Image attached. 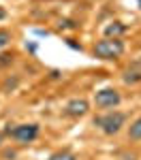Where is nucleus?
<instances>
[{
  "mask_svg": "<svg viewBox=\"0 0 141 160\" xmlns=\"http://www.w3.org/2000/svg\"><path fill=\"white\" fill-rule=\"evenodd\" d=\"M92 124L101 130L103 135L113 137L126 126V113H124V111H115V109L105 111L103 115H96V118L92 120Z\"/></svg>",
  "mask_w": 141,
  "mask_h": 160,
  "instance_id": "f257e3e1",
  "label": "nucleus"
},
{
  "mask_svg": "<svg viewBox=\"0 0 141 160\" xmlns=\"http://www.w3.org/2000/svg\"><path fill=\"white\" fill-rule=\"evenodd\" d=\"M124 51H126V45H124L122 38H105L103 37L101 41L94 43L92 56L96 60H118V58L124 56Z\"/></svg>",
  "mask_w": 141,
  "mask_h": 160,
  "instance_id": "f03ea898",
  "label": "nucleus"
},
{
  "mask_svg": "<svg viewBox=\"0 0 141 160\" xmlns=\"http://www.w3.org/2000/svg\"><path fill=\"white\" fill-rule=\"evenodd\" d=\"M2 135L11 137L15 143H19V145H28V143H32V141H37L38 135H41V128H38V124L30 122V124H15V126H7L4 128V132Z\"/></svg>",
  "mask_w": 141,
  "mask_h": 160,
  "instance_id": "7ed1b4c3",
  "label": "nucleus"
},
{
  "mask_svg": "<svg viewBox=\"0 0 141 160\" xmlns=\"http://www.w3.org/2000/svg\"><path fill=\"white\" fill-rule=\"evenodd\" d=\"M120 102H122V94H120L115 88H101V90H96V94H94V105H96V109L111 111V109H115Z\"/></svg>",
  "mask_w": 141,
  "mask_h": 160,
  "instance_id": "20e7f679",
  "label": "nucleus"
},
{
  "mask_svg": "<svg viewBox=\"0 0 141 160\" xmlns=\"http://www.w3.org/2000/svg\"><path fill=\"white\" fill-rule=\"evenodd\" d=\"M90 111V102L86 98H73L64 105V115L66 118H83Z\"/></svg>",
  "mask_w": 141,
  "mask_h": 160,
  "instance_id": "39448f33",
  "label": "nucleus"
},
{
  "mask_svg": "<svg viewBox=\"0 0 141 160\" xmlns=\"http://www.w3.org/2000/svg\"><path fill=\"white\" fill-rule=\"evenodd\" d=\"M122 81L126 86H137V83H141V60L130 62L126 68L122 71Z\"/></svg>",
  "mask_w": 141,
  "mask_h": 160,
  "instance_id": "423d86ee",
  "label": "nucleus"
},
{
  "mask_svg": "<svg viewBox=\"0 0 141 160\" xmlns=\"http://www.w3.org/2000/svg\"><path fill=\"white\" fill-rule=\"evenodd\" d=\"M128 32V26L122 24V22H109V24L103 28V34H105V38H122L124 34Z\"/></svg>",
  "mask_w": 141,
  "mask_h": 160,
  "instance_id": "0eeeda50",
  "label": "nucleus"
},
{
  "mask_svg": "<svg viewBox=\"0 0 141 160\" xmlns=\"http://www.w3.org/2000/svg\"><path fill=\"white\" fill-rule=\"evenodd\" d=\"M128 141H141V118L133 120L128 126Z\"/></svg>",
  "mask_w": 141,
  "mask_h": 160,
  "instance_id": "6e6552de",
  "label": "nucleus"
},
{
  "mask_svg": "<svg viewBox=\"0 0 141 160\" xmlns=\"http://www.w3.org/2000/svg\"><path fill=\"white\" fill-rule=\"evenodd\" d=\"M47 160H77V154H73L71 149H58L51 156H47Z\"/></svg>",
  "mask_w": 141,
  "mask_h": 160,
  "instance_id": "1a4fd4ad",
  "label": "nucleus"
},
{
  "mask_svg": "<svg viewBox=\"0 0 141 160\" xmlns=\"http://www.w3.org/2000/svg\"><path fill=\"white\" fill-rule=\"evenodd\" d=\"M11 41H13V34L9 30H0V51L7 49V47L11 45Z\"/></svg>",
  "mask_w": 141,
  "mask_h": 160,
  "instance_id": "9d476101",
  "label": "nucleus"
},
{
  "mask_svg": "<svg viewBox=\"0 0 141 160\" xmlns=\"http://www.w3.org/2000/svg\"><path fill=\"white\" fill-rule=\"evenodd\" d=\"M60 28H73V30H75L77 24H73V22H60Z\"/></svg>",
  "mask_w": 141,
  "mask_h": 160,
  "instance_id": "9b49d317",
  "label": "nucleus"
},
{
  "mask_svg": "<svg viewBox=\"0 0 141 160\" xmlns=\"http://www.w3.org/2000/svg\"><path fill=\"white\" fill-rule=\"evenodd\" d=\"M4 17H7V11H4V9H2V7H0V22H2V19H4Z\"/></svg>",
  "mask_w": 141,
  "mask_h": 160,
  "instance_id": "f8f14e48",
  "label": "nucleus"
},
{
  "mask_svg": "<svg viewBox=\"0 0 141 160\" xmlns=\"http://www.w3.org/2000/svg\"><path fill=\"white\" fill-rule=\"evenodd\" d=\"M2 139H4V135H2V132H0V145H2Z\"/></svg>",
  "mask_w": 141,
  "mask_h": 160,
  "instance_id": "ddd939ff",
  "label": "nucleus"
},
{
  "mask_svg": "<svg viewBox=\"0 0 141 160\" xmlns=\"http://www.w3.org/2000/svg\"><path fill=\"white\" fill-rule=\"evenodd\" d=\"M137 7H139V9H141V0H137Z\"/></svg>",
  "mask_w": 141,
  "mask_h": 160,
  "instance_id": "4468645a",
  "label": "nucleus"
}]
</instances>
